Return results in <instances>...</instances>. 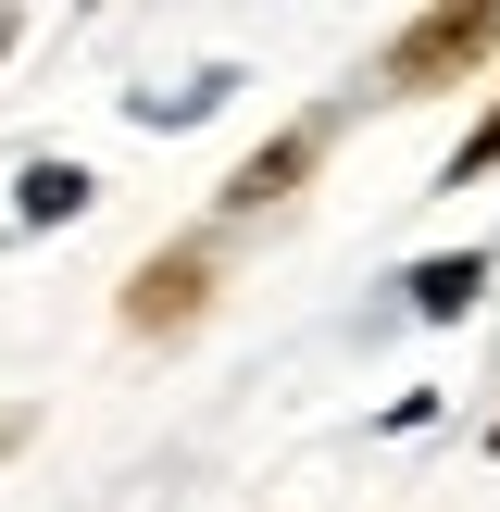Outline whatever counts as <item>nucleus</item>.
Returning a JSON list of instances; mask_svg holds the SVG:
<instances>
[{
  "instance_id": "nucleus-1",
  "label": "nucleus",
  "mask_w": 500,
  "mask_h": 512,
  "mask_svg": "<svg viewBox=\"0 0 500 512\" xmlns=\"http://www.w3.org/2000/svg\"><path fill=\"white\" fill-rule=\"evenodd\" d=\"M488 38H500V13H488V0H438V13H413V25L388 38L375 88H388V100H425V88H450V75H475V63H488Z\"/></svg>"
},
{
  "instance_id": "nucleus-2",
  "label": "nucleus",
  "mask_w": 500,
  "mask_h": 512,
  "mask_svg": "<svg viewBox=\"0 0 500 512\" xmlns=\"http://www.w3.org/2000/svg\"><path fill=\"white\" fill-rule=\"evenodd\" d=\"M200 313H213V250L200 238L150 250V263L125 275V338H175V325H200Z\"/></svg>"
},
{
  "instance_id": "nucleus-3",
  "label": "nucleus",
  "mask_w": 500,
  "mask_h": 512,
  "mask_svg": "<svg viewBox=\"0 0 500 512\" xmlns=\"http://www.w3.org/2000/svg\"><path fill=\"white\" fill-rule=\"evenodd\" d=\"M313 150H325V125H288V138H263V150H250V163L213 188V200H225V213H263V200H288L300 175H313Z\"/></svg>"
},
{
  "instance_id": "nucleus-4",
  "label": "nucleus",
  "mask_w": 500,
  "mask_h": 512,
  "mask_svg": "<svg viewBox=\"0 0 500 512\" xmlns=\"http://www.w3.org/2000/svg\"><path fill=\"white\" fill-rule=\"evenodd\" d=\"M400 288H413V313H425V325H463V313H475V288H488V250H425Z\"/></svg>"
},
{
  "instance_id": "nucleus-5",
  "label": "nucleus",
  "mask_w": 500,
  "mask_h": 512,
  "mask_svg": "<svg viewBox=\"0 0 500 512\" xmlns=\"http://www.w3.org/2000/svg\"><path fill=\"white\" fill-rule=\"evenodd\" d=\"M13 213H25V225H75V213H88V163H25Z\"/></svg>"
},
{
  "instance_id": "nucleus-6",
  "label": "nucleus",
  "mask_w": 500,
  "mask_h": 512,
  "mask_svg": "<svg viewBox=\"0 0 500 512\" xmlns=\"http://www.w3.org/2000/svg\"><path fill=\"white\" fill-rule=\"evenodd\" d=\"M488 163H500V113H488V125H475V138H463V150H450V175H438V188H475V175H488Z\"/></svg>"
},
{
  "instance_id": "nucleus-7",
  "label": "nucleus",
  "mask_w": 500,
  "mask_h": 512,
  "mask_svg": "<svg viewBox=\"0 0 500 512\" xmlns=\"http://www.w3.org/2000/svg\"><path fill=\"white\" fill-rule=\"evenodd\" d=\"M13 38H25V25H13V13H0V63H13Z\"/></svg>"
},
{
  "instance_id": "nucleus-8",
  "label": "nucleus",
  "mask_w": 500,
  "mask_h": 512,
  "mask_svg": "<svg viewBox=\"0 0 500 512\" xmlns=\"http://www.w3.org/2000/svg\"><path fill=\"white\" fill-rule=\"evenodd\" d=\"M488 463H500V425H488Z\"/></svg>"
}]
</instances>
